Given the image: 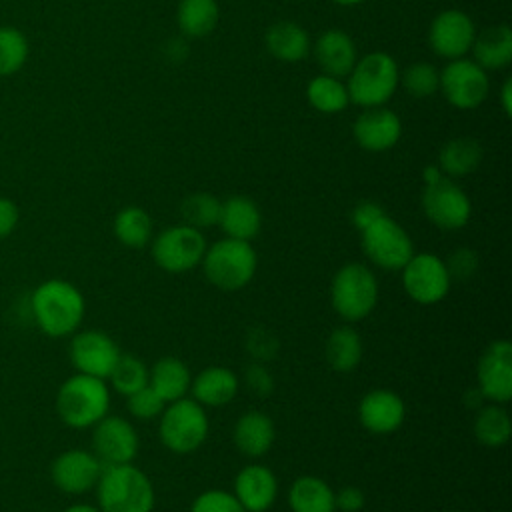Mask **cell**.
<instances>
[{
    "label": "cell",
    "instance_id": "16",
    "mask_svg": "<svg viewBox=\"0 0 512 512\" xmlns=\"http://www.w3.org/2000/svg\"><path fill=\"white\" fill-rule=\"evenodd\" d=\"M102 468V462L92 450L70 448L54 458L50 466V478L60 492L78 496L96 488Z\"/></svg>",
    "mask_w": 512,
    "mask_h": 512
},
{
    "label": "cell",
    "instance_id": "3",
    "mask_svg": "<svg viewBox=\"0 0 512 512\" xmlns=\"http://www.w3.org/2000/svg\"><path fill=\"white\" fill-rule=\"evenodd\" d=\"M108 408L110 388L106 380L96 376L76 372L66 378L56 392V412L60 420L74 430L92 428L108 414Z\"/></svg>",
    "mask_w": 512,
    "mask_h": 512
},
{
    "label": "cell",
    "instance_id": "28",
    "mask_svg": "<svg viewBox=\"0 0 512 512\" xmlns=\"http://www.w3.org/2000/svg\"><path fill=\"white\" fill-rule=\"evenodd\" d=\"M292 512H336L334 490L318 476H300L288 492Z\"/></svg>",
    "mask_w": 512,
    "mask_h": 512
},
{
    "label": "cell",
    "instance_id": "49",
    "mask_svg": "<svg viewBox=\"0 0 512 512\" xmlns=\"http://www.w3.org/2000/svg\"><path fill=\"white\" fill-rule=\"evenodd\" d=\"M444 174L440 172V168L438 166H428L426 170H424V184H430V182H434V180H438V178H442Z\"/></svg>",
    "mask_w": 512,
    "mask_h": 512
},
{
    "label": "cell",
    "instance_id": "21",
    "mask_svg": "<svg viewBox=\"0 0 512 512\" xmlns=\"http://www.w3.org/2000/svg\"><path fill=\"white\" fill-rule=\"evenodd\" d=\"M310 50L322 74L334 78L348 76L358 60L354 40L340 28H330L322 32L310 46Z\"/></svg>",
    "mask_w": 512,
    "mask_h": 512
},
{
    "label": "cell",
    "instance_id": "27",
    "mask_svg": "<svg viewBox=\"0 0 512 512\" xmlns=\"http://www.w3.org/2000/svg\"><path fill=\"white\" fill-rule=\"evenodd\" d=\"M266 50L280 62H300L310 52V36L308 32L296 22H276L266 30L264 36Z\"/></svg>",
    "mask_w": 512,
    "mask_h": 512
},
{
    "label": "cell",
    "instance_id": "12",
    "mask_svg": "<svg viewBox=\"0 0 512 512\" xmlns=\"http://www.w3.org/2000/svg\"><path fill=\"white\" fill-rule=\"evenodd\" d=\"M422 208L426 218L440 230L464 228L472 214L468 194L448 176L424 186Z\"/></svg>",
    "mask_w": 512,
    "mask_h": 512
},
{
    "label": "cell",
    "instance_id": "51",
    "mask_svg": "<svg viewBox=\"0 0 512 512\" xmlns=\"http://www.w3.org/2000/svg\"><path fill=\"white\" fill-rule=\"evenodd\" d=\"M446 512H458V510H446Z\"/></svg>",
    "mask_w": 512,
    "mask_h": 512
},
{
    "label": "cell",
    "instance_id": "7",
    "mask_svg": "<svg viewBox=\"0 0 512 512\" xmlns=\"http://www.w3.org/2000/svg\"><path fill=\"white\" fill-rule=\"evenodd\" d=\"M208 414L194 398L168 402L160 414L158 436L174 454H190L208 438Z\"/></svg>",
    "mask_w": 512,
    "mask_h": 512
},
{
    "label": "cell",
    "instance_id": "42",
    "mask_svg": "<svg viewBox=\"0 0 512 512\" xmlns=\"http://www.w3.org/2000/svg\"><path fill=\"white\" fill-rule=\"evenodd\" d=\"M244 382L248 386V390L256 396H268L274 388V380L270 376V372L260 364V362H252L246 372H244Z\"/></svg>",
    "mask_w": 512,
    "mask_h": 512
},
{
    "label": "cell",
    "instance_id": "18",
    "mask_svg": "<svg viewBox=\"0 0 512 512\" xmlns=\"http://www.w3.org/2000/svg\"><path fill=\"white\" fill-rule=\"evenodd\" d=\"M360 424L372 434H390L404 424L406 406L404 400L386 388L370 390L358 404Z\"/></svg>",
    "mask_w": 512,
    "mask_h": 512
},
{
    "label": "cell",
    "instance_id": "26",
    "mask_svg": "<svg viewBox=\"0 0 512 512\" xmlns=\"http://www.w3.org/2000/svg\"><path fill=\"white\" fill-rule=\"evenodd\" d=\"M192 374L188 366L176 356H164L156 360L150 368L148 386L168 404L180 398H186L190 392Z\"/></svg>",
    "mask_w": 512,
    "mask_h": 512
},
{
    "label": "cell",
    "instance_id": "5",
    "mask_svg": "<svg viewBox=\"0 0 512 512\" xmlns=\"http://www.w3.org/2000/svg\"><path fill=\"white\" fill-rule=\"evenodd\" d=\"M400 84L396 60L386 52H370L356 60L348 74L346 90L352 104L362 108L384 106Z\"/></svg>",
    "mask_w": 512,
    "mask_h": 512
},
{
    "label": "cell",
    "instance_id": "11",
    "mask_svg": "<svg viewBox=\"0 0 512 512\" xmlns=\"http://www.w3.org/2000/svg\"><path fill=\"white\" fill-rule=\"evenodd\" d=\"M438 90L454 108L472 110L486 100L490 82L486 70L474 60L456 58L442 68Z\"/></svg>",
    "mask_w": 512,
    "mask_h": 512
},
{
    "label": "cell",
    "instance_id": "24",
    "mask_svg": "<svg viewBox=\"0 0 512 512\" xmlns=\"http://www.w3.org/2000/svg\"><path fill=\"white\" fill-rule=\"evenodd\" d=\"M218 226L228 238L250 242L262 226L260 208L248 196H230L220 204Z\"/></svg>",
    "mask_w": 512,
    "mask_h": 512
},
{
    "label": "cell",
    "instance_id": "17",
    "mask_svg": "<svg viewBox=\"0 0 512 512\" xmlns=\"http://www.w3.org/2000/svg\"><path fill=\"white\" fill-rule=\"evenodd\" d=\"M476 36L472 18L456 8L442 10L430 24L428 44L434 54L446 60L464 58L470 52Z\"/></svg>",
    "mask_w": 512,
    "mask_h": 512
},
{
    "label": "cell",
    "instance_id": "13",
    "mask_svg": "<svg viewBox=\"0 0 512 512\" xmlns=\"http://www.w3.org/2000/svg\"><path fill=\"white\" fill-rule=\"evenodd\" d=\"M118 344L100 330H76L70 340V360L80 374L108 380L120 358Z\"/></svg>",
    "mask_w": 512,
    "mask_h": 512
},
{
    "label": "cell",
    "instance_id": "20",
    "mask_svg": "<svg viewBox=\"0 0 512 512\" xmlns=\"http://www.w3.org/2000/svg\"><path fill=\"white\" fill-rule=\"evenodd\" d=\"M232 494L246 512H266L276 502L278 480L268 466L254 462L236 474Z\"/></svg>",
    "mask_w": 512,
    "mask_h": 512
},
{
    "label": "cell",
    "instance_id": "44",
    "mask_svg": "<svg viewBox=\"0 0 512 512\" xmlns=\"http://www.w3.org/2000/svg\"><path fill=\"white\" fill-rule=\"evenodd\" d=\"M336 508L342 512H360L364 508L366 496L358 486H344L338 492H334Z\"/></svg>",
    "mask_w": 512,
    "mask_h": 512
},
{
    "label": "cell",
    "instance_id": "2",
    "mask_svg": "<svg viewBox=\"0 0 512 512\" xmlns=\"http://www.w3.org/2000/svg\"><path fill=\"white\" fill-rule=\"evenodd\" d=\"M96 498L102 512L154 510V486L132 462L104 466L96 482Z\"/></svg>",
    "mask_w": 512,
    "mask_h": 512
},
{
    "label": "cell",
    "instance_id": "31",
    "mask_svg": "<svg viewBox=\"0 0 512 512\" xmlns=\"http://www.w3.org/2000/svg\"><path fill=\"white\" fill-rule=\"evenodd\" d=\"M326 362L336 372H352L362 360V338L352 326H338L326 340Z\"/></svg>",
    "mask_w": 512,
    "mask_h": 512
},
{
    "label": "cell",
    "instance_id": "9",
    "mask_svg": "<svg viewBox=\"0 0 512 512\" xmlns=\"http://www.w3.org/2000/svg\"><path fill=\"white\" fill-rule=\"evenodd\" d=\"M208 244L198 228L176 224L164 228L152 242V260L158 268L182 274L200 266Z\"/></svg>",
    "mask_w": 512,
    "mask_h": 512
},
{
    "label": "cell",
    "instance_id": "35",
    "mask_svg": "<svg viewBox=\"0 0 512 512\" xmlns=\"http://www.w3.org/2000/svg\"><path fill=\"white\" fill-rule=\"evenodd\" d=\"M28 40L16 26H0V78L20 72L28 60Z\"/></svg>",
    "mask_w": 512,
    "mask_h": 512
},
{
    "label": "cell",
    "instance_id": "6",
    "mask_svg": "<svg viewBox=\"0 0 512 512\" xmlns=\"http://www.w3.org/2000/svg\"><path fill=\"white\" fill-rule=\"evenodd\" d=\"M376 302L378 280L366 264L348 262L334 274L330 282V304L340 318L358 322L374 310Z\"/></svg>",
    "mask_w": 512,
    "mask_h": 512
},
{
    "label": "cell",
    "instance_id": "15",
    "mask_svg": "<svg viewBox=\"0 0 512 512\" xmlns=\"http://www.w3.org/2000/svg\"><path fill=\"white\" fill-rule=\"evenodd\" d=\"M92 452L102 466L128 464L138 454L136 428L122 416H104L92 426Z\"/></svg>",
    "mask_w": 512,
    "mask_h": 512
},
{
    "label": "cell",
    "instance_id": "8",
    "mask_svg": "<svg viewBox=\"0 0 512 512\" xmlns=\"http://www.w3.org/2000/svg\"><path fill=\"white\" fill-rule=\"evenodd\" d=\"M360 244L366 258L374 266L388 272L402 270V266L414 254L412 238L386 212L360 230Z\"/></svg>",
    "mask_w": 512,
    "mask_h": 512
},
{
    "label": "cell",
    "instance_id": "39",
    "mask_svg": "<svg viewBox=\"0 0 512 512\" xmlns=\"http://www.w3.org/2000/svg\"><path fill=\"white\" fill-rule=\"evenodd\" d=\"M190 512H246L232 492L226 490H206L196 496Z\"/></svg>",
    "mask_w": 512,
    "mask_h": 512
},
{
    "label": "cell",
    "instance_id": "30",
    "mask_svg": "<svg viewBox=\"0 0 512 512\" xmlns=\"http://www.w3.org/2000/svg\"><path fill=\"white\" fill-rule=\"evenodd\" d=\"M220 18L216 0H180L176 8V22L182 34L190 38H204L214 32Z\"/></svg>",
    "mask_w": 512,
    "mask_h": 512
},
{
    "label": "cell",
    "instance_id": "47",
    "mask_svg": "<svg viewBox=\"0 0 512 512\" xmlns=\"http://www.w3.org/2000/svg\"><path fill=\"white\" fill-rule=\"evenodd\" d=\"M500 104H502V110L506 116L512 114V80L506 78V82L502 84V90H500Z\"/></svg>",
    "mask_w": 512,
    "mask_h": 512
},
{
    "label": "cell",
    "instance_id": "38",
    "mask_svg": "<svg viewBox=\"0 0 512 512\" xmlns=\"http://www.w3.org/2000/svg\"><path fill=\"white\" fill-rule=\"evenodd\" d=\"M400 82L412 98H428L438 90L440 72L430 62H414L402 72Z\"/></svg>",
    "mask_w": 512,
    "mask_h": 512
},
{
    "label": "cell",
    "instance_id": "33",
    "mask_svg": "<svg viewBox=\"0 0 512 512\" xmlns=\"http://www.w3.org/2000/svg\"><path fill=\"white\" fill-rule=\"evenodd\" d=\"M306 98L310 106L322 114H338L350 104L346 84L328 74H318L308 82Z\"/></svg>",
    "mask_w": 512,
    "mask_h": 512
},
{
    "label": "cell",
    "instance_id": "4",
    "mask_svg": "<svg viewBox=\"0 0 512 512\" xmlns=\"http://www.w3.org/2000/svg\"><path fill=\"white\" fill-rule=\"evenodd\" d=\"M200 266L212 286L234 292L254 278L258 256L250 242L226 236L206 248Z\"/></svg>",
    "mask_w": 512,
    "mask_h": 512
},
{
    "label": "cell",
    "instance_id": "19",
    "mask_svg": "<svg viewBox=\"0 0 512 512\" xmlns=\"http://www.w3.org/2000/svg\"><path fill=\"white\" fill-rule=\"evenodd\" d=\"M354 138L360 148L368 152L390 150L402 136V122L396 112L376 106L366 108L354 122Z\"/></svg>",
    "mask_w": 512,
    "mask_h": 512
},
{
    "label": "cell",
    "instance_id": "46",
    "mask_svg": "<svg viewBox=\"0 0 512 512\" xmlns=\"http://www.w3.org/2000/svg\"><path fill=\"white\" fill-rule=\"evenodd\" d=\"M382 214H384V210H382L380 204L370 202V200H364V202H360V204L354 206V210H352V222H354V226H356L358 230H362V228H366L368 224H372V222H374L378 216H382Z\"/></svg>",
    "mask_w": 512,
    "mask_h": 512
},
{
    "label": "cell",
    "instance_id": "23",
    "mask_svg": "<svg viewBox=\"0 0 512 512\" xmlns=\"http://www.w3.org/2000/svg\"><path fill=\"white\" fill-rule=\"evenodd\" d=\"M274 422L268 414L260 410H248L244 412L232 430L234 446L248 458H260L264 456L272 444H274Z\"/></svg>",
    "mask_w": 512,
    "mask_h": 512
},
{
    "label": "cell",
    "instance_id": "52",
    "mask_svg": "<svg viewBox=\"0 0 512 512\" xmlns=\"http://www.w3.org/2000/svg\"><path fill=\"white\" fill-rule=\"evenodd\" d=\"M40 512H44V510H40Z\"/></svg>",
    "mask_w": 512,
    "mask_h": 512
},
{
    "label": "cell",
    "instance_id": "25",
    "mask_svg": "<svg viewBox=\"0 0 512 512\" xmlns=\"http://www.w3.org/2000/svg\"><path fill=\"white\" fill-rule=\"evenodd\" d=\"M470 52L484 70H502L512 60V30L508 24H496L476 32Z\"/></svg>",
    "mask_w": 512,
    "mask_h": 512
},
{
    "label": "cell",
    "instance_id": "40",
    "mask_svg": "<svg viewBox=\"0 0 512 512\" xmlns=\"http://www.w3.org/2000/svg\"><path fill=\"white\" fill-rule=\"evenodd\" d=\"M126 406L134 418L150 420V418H156L162 414L166 402L150 386H144V388L136 390L134 394L126 396Z\"/></svg>",
    "mask_w": 512,
    "mask_h": 512
},
{
    "label": "cell",
    "instance_id": "10",
    "mask_svg": "<svg viewBox=\"0 0 512 512\" xmlns=\"http://www.w3.org/2000/svg\"><path fill=\"white\" fill-rule=\"evenodd\" d=\"M400 272L404 292L422 306L444 300L452 284L444 260L430 252L412 254Z\"/></svg>",
    "mask_w": 512,
    "mask_h": 512
},
{
    "label": "cell",
    "instance_id": "37",
    "mask_svg": "<svg viewBox=\"0 0 512 512\" xmlns=\"http://www.w3.org/2000/svg\"><path fill=\"white\" fill-rule=\"evenodd\" d=\"M220 204L222 202L214 194L196 192V194H190L188 198H184V202L180 206V214L184 218V224L202 230V228L218 224Z\"/></svg>",
    "mask_w": 512,
    "mask_h": 512
},
{
    "label": "cell",
    "instance_id": "50",
    "mask_svg": "<svg viewBox=\"0 0 512 512\" xmlns=\"http://www.w3.org/2000/svg\"><path fill=\"white\" fill-rule=\"evenodd\" d=\"M332 2L340 4V6H358V4H362L366 0H332Z\"/></svg>",
    "mask_w": 512,
    "mask_h": 512
},
{
    "label": "cell",
    "instance_id": "29",
    "mask_svg": "<svg viewBox=\"0 0 512 512\" xmlns=\"http://www.w3.org/2000/svg\"><path fill=\"white\" fill-rule=\"evenodd\" d=\"M482 162V146L476 138L460 136L448 140L438 154V168L448 178H460L474 172Z\"/></svg>",
    "mask_w": 512,
    "mask_h": 512
},
{
    "label": "cell",
    "instance_id": "45",
    "mask_svg": "<svg viewBox=\"0 0 512 512\" xmlns=\"http://www.w3.org/2000/svg\"><path fill=\"white\" fill-rule=\"evenodd\" d=\"M20 220V210L14 200L0 196V240L10 236Z\"/></svg>",
    "mask_w": 512,
    "mask_h": 512
},
{
    "label": "cell",
    "instance_id": "41",
    "mask_svg": "<svg viewBox=\"0 0 512 512\" xmlns=\"http://www.w3.org/2000/svg\"><path fill=\"white\" fill-rule=\"evenodd\" d=\"M450 280H468L478 268V256L470 248H458L448 260H444Z\"/></svg>",
    "mask_w": 512,
    "mask_h": 512
},
{
    "label": "cell",
    "instance_id": "36",
    "mask_svg": "<svg viewBox=\"0 0 512 512\" xmlns=\"http://www.w3.org/2000/svg\"><path fill=\"white\" fill-rule=\"evenodd\" d=\"M148 376H150V368L140 358L132 354H120L108 380L112 382V388L118 394L130 396L136 390L148 386Z\"/></svg>",
    "mask_w": 512,
    "mask_h": 512
},
{
    "label": "cell",
    "instance_id": "48",
    "mask_svg": "<svg viewBox=\"0 0 512 512\" xmlns=\"http://www.w3.org/2000/svg\"><path fill=\"white\" fill-rule=\"evenodd\" d=\"M64 512H102V510L98 506H92V504H86V502H78V504L68 506Z\"/></svg>",
    "mask_w": 512,
    "mask_h": 512
},
{
    "label": "cell",
    "instance_id": "34",
    "mask_svg": "<svg viewBox=\"0 0 512 512\" xmlns=\"http://www.w3.org/2000/svg\"><path fill=\"white\" fill-rule=\"evenodd\" d=\"M114 236L126 248H142L152 238V220L146 210L140 206H126L122 208L112 222Z\"/></svg>",
    "mask_w": 512,
    "mask_h": 512
},
{
    "label": "cell",
    "instance_id": "43",
    "mask_svg": "<svg viewBox=\"0 0 512 512\" xmlns=\"http://www.w3.org/2000/svg\"><path fill=\"white\" fill-rule=\"evenodd\" d=\"M246 346H248L250 354L256 358V362H262V360H268L274 356L278 342L270 332L254 328L246 340Z\"/></svg>",
    "mask_w": 512,
    "mask_h": 512
},
{
    "label": "cell",
    "instance_id": "1",
    "mask_svg": "<svg viewBox=\"0 0 512 512\" xmlns=\"http://www.w3.org/2000/svg\"><path fill=\"white\" fill-rule=\"evenodd\" d=\"M86 312L82 292L64 278H48L30 294V314L36 326L50 338L72 336Z\"/></svg>",
    "mask_w": 512,
    "mask_h": 512
},
{
    "label": "cell",
    "instance_id": "22",
    "mask_svg": "<svg viewBox=\"0 0 512 512\" xmlns=\"http://www.w3.org/2000/svg\"><path fill=\"white\" fill-rule=\"evenodd\" d=\"M240 380L234 370L226 366H208L200 370L190 384L192 398L204 408L224 406L238 394Z\"/></svg>",
    "mask_w": 512,
    "mask_h": 512
},
{
    "label": "cell",
    "instance_id": "32",
    "mask_svg": "<svg viewBox=\"0 0 512 512\" xmlns=\"http://www.w3.org/2000/svg\"><path fill=\"white\" fill-rule=\"evenodd\" d=\"M512 420L504 404L490 402L488 406L478 408L474 418V436L480 444L488 448H500L510 440Z\"/></svg>",
    "mask_w": 512,
    "mask_h": 512
},
{
    "label": "cell",
    "instance_id": "14",
    "mask_svg": "<svg viewBox=\"0 0 512 512\" xmlns=\"http://www.w3.org/2000/svg\"><path fill=\"white\" fill-rule=\"evenodd\" d=\"M478 392L494 404H506L512 398V344L494 340L482 352L476 366Z\"/></svg>",
    "mask_w": 512,
    "mask_h": 512
}]
</instances>
